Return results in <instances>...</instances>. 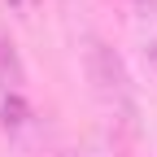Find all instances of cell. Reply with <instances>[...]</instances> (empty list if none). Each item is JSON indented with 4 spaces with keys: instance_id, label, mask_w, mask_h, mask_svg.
Segmentation results:
<instances>
[{
    "instance_id": "obj_1",
    "label": "cell",
    "mask_w": 157,
    "mask_h": 157,
    "mask_svg": "<svg viewBox=\"0 0 157 157\" xmlns=\"http://www.w3.org/2000/svg\"><path fill=\"white\" fill-rule=\"evenodd\" d=\"M87 78H92V92L101 96V105L118 122L135 127V83L122 66V57L101 39H92V48H87Z\"/></svg>"
},
{
    "instance_id": "obj_2",
    "label": "cell",
    "mask_w": 157,
    "mask_h": 157,
    "mask_svg": "<svg viewBox=\"0 0 157 157\" xmlns=\"http://www.w3.org/2000/svg\"><path fill=\"white\" fill-rule=\"evenodd\" d=\"M26 78V70H22V57H17V48L9 44V39H0V92H17V83Z\"/></svg>"
},
{
    "instance_id": "obj_3",
    "label": "cell",
    "mask_w": 157,
    "mask_h": 157,
    "mask_svg": "<svg viewBox=\"0 0 157 157\" xmlns=\"http://www.w3.org/2000/svg\"><path fill=\"white\" fill-rule=\"evenodd\" d=\"M26 122H31V105L17 92H9L5 101H0V127H5V131H22Z\"/></svg>"
},
{
    "instance_id": "obj_4",
    "label": "cell",
    "mask_w": 157,
    "mask_h": 157,
    "mask_svg": "<svg viewBox=\"0 0 157 157\" xmlns=\"http://www.w3.org/2000/svg\"><path fill=\"white\" fill-rule=\"evenodd\" d=\"M5 5H9L13 13H22V17H31V13L39 9V0H5Z\"/></svg>"
},
{
    "instance_id": "obj_5",
    "label": "cell",
    "mask_w": 157,
    "mask_h": 157,
    "mask_svg": "<svg viewBox=\"0 0 157 157\" xmlns=\"http://www.w3.org/2000/svg\"><path fill=\"white\" fill-rule=\"evenodd\" d=\"M61 157H78V153H61Z\"/></svg>"
}]
</instances>
